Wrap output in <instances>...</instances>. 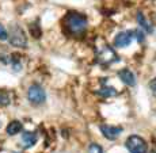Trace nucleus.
Returning <instances> with one entry per match:
<instances>
[{
	"label": "nucleus",
	"instance_id": "nucleus-20",
	"mask_svg": "<svg viewBox=\"0 0 156 153\" xmlns=\"http://www.w3.org/2000/svg\"><path fill=\"white\" fill-rule=\"evenodd\" d=\"M149 89H151V92L156 96V77L149 82Z\"/></svg>",
	"mask_w": 156,
	"mask_h": 153
},
{
	"label": "nucleus",
	"instance_id": "nucleus-16",
	"mask_svg": "<svg viewBox=\"0 0 156 153\" xmlns=\"http://www.w3.org/2000/svg\"><path fill=\"white\" fill-rule=\"evenodd\" d=\"M10 96H8L7 94H3V92H0V106H8L10 104Z\"/></svg>",
	"mask_w": 156,
	"mask_h": 153
},
{
	"label": "nucleus",
	"instance_id": "nucleus-10",
	"mask_svg": "<svg viewBox=\"0 0 156 153\" xmlns=\"http://www.w3.org/2000/svg\"><path fill=\"white\" fill-rule=\"evenodd\" d=\"M97 94L99 95L102 98H112V96H115L117 94H118V91H117L114 87H110V85H102L101 89H98Z\"/></svg>",
	"mask_w": 156,
	"mask_h": 153
},
{
	"label": "nucleus",
	"instance_id": "nucleus-1",
	"mask_svg": "<svg viewBox=\"0 0 156 153\" xmlns=\"http://www.w3.org/2000/svg\"><path fill=\"white\" fill-rule=\"evenodd\" d=\"M62 23H64V27L68 30V33L73 35H82L87 30V25H88L87 16L77 11H69L64 16Z\"/></svg>",
	"mask_w": 156,
	"mask_h": 153
},
{
	"label": "nucleus",
	"instance_id": "nucleus-4",
	"mask_svg": "<svg viewBox=\"0 0 156 153\" xmlns=\"http://www.w3.org/2000/svg\"><path fill=\"white\" fill-rule=\"evenodd\" d=\"M8 41L15 47H26L27 46V37L20 26L14 25L11 31L8 33Z\"/></svg>",
	"mask_w": 156,
	"mask_h": 153
},
{
	"label": "nucleus",
	"instance_id": "nucleus-17",
	"mask_svg": "<svg viewBox=\"0 0 156 153\" xmlns=\"http://www.w3.org/2000/svg\"><path fill=\"white\" fill-rule=\"evenodd\" d=\"M132 31H133V38H136L137 42H144L145 35L143 34V31H140V30H132Z\"/></svg>",
	"mask_w": 156,
	"mask_h": 153
},
{
	"label": "nucleus",
	"instance_id": "nucleus-2",
	"mask_svg": "<svg viewBox=\"0 0 156 153\" xmlns=\"http://www.w3.org/2000/svg\"><path fill=\"white\" fill-rule=\"evenodd\" d=\"M97 57H98V62L102 64L103 67H107V65H112L113 62L118 61V56L117 53L113 50V47H110L107 43L102 45L99 49L97 50Z\"/></svg>",
	"mask_w": 156,
	"mask_h": 153
},
{
	"label": "nucleus",
	"instance_id": "nucleus-21",
	"mask_svg": "<svg viewBox=\"0 0 156 153\" xmlns=\"http://www.w3.org/2000/svg\"><path fill=\"white\" fill-rule=\"evenodd\" d=\"M0 126H2V122H0Z\"/></svg>",
	"mask_w": 156,
	"mask_h": 153
},
{
	"label": "nucleus",
	"instance_id": "nucleus-18",
	"mask_svg": "<svg viewBox=\"0 0 156 153\" xmlns=\"http://www.w3.org/2000/svg\"><path fill=\"white\" fill-rule=\"evenodd\" d=\"M5 40H8V33L4 29V26L0 23V41H5Z\"/></svg>",
	"mask_w": 156,
	"mask_h": 153
},
{
	"label": "nucleus",
	"instance_id": "nucleus-3",
	"mask_svg": "<svg viewBox=\"0 0 156 153\" xmlns=\"http://www.w3.org/2000/svg\"><path fill=\"white\" fill-rule=\"evenodd\" d=\"M125 148L129 151V153H148V145L145 140L140 136L132 134L125 141Z\"/></svg>",
	"mask_w": 156,
	"mask_h": 153
},
{
	"label": "nucleus",
	"instance_id": "nucleus-19",
	"mask_svg": "<svg viewBox=\"0 0 156 153\" xmlns=\"http://www.w3.org/2000/svg\"><path fill=\"white\" fill-rule=\"evenodd\" d=\"M0 61L3 62V64H11V56L8 54H0Z\"/></svg>",
	"mask_w": 156,
	"mask_h": 153
},
{
	"label": "nucleus",
	"instance_id": "nucleus-9",
	"mask_svg": "<svg viewBox=\"0 0 156 153\" xmlns=\"http://www.w3.org/2000/svg\"><path fill=\"white\" fill-rule=\"evenodd\" d=\"M37 140H38V136L37 133L34 131H25L22 134V140H20V144L25 149H29V148H33V146L37 144Z\"/></svg>",
	"mask_w": 156,
	"mask_h": 153
},
{
	"label": "nucleus",
	"instance_id": "nucleus-5",
	"mask_svg": "<svg viewBox=\"0 0 156 153\" xmlns=\"http://www.w3.org/2000/svg\"><path fill=\"white\" fill-rule=\"evenodd\" d=\"M27 99L30 103L40 106V104H44L46 100V92L40 84H33L27 89Z\"/></svg>",
	"mask_w": 156,
	"mask_h": 153
},
{
	"label": "nucleus",
	"instance_id": "nucleus-14",
	"mask_svg": "<svg viewBox=\"0 0 156 153\" xmlns=\"http://www.w3.org/2000/svg\"><path fill=\"white\" fill-rule=\"evenodd\" d=\"M88 153H103V149H102V146L99 145V144H90L88 146Z\"/></svg>",
	"mask_w": 156,
	"mask_h": 153
},
{
	"label": "nucleus",
	"instance_id": "nucleus-13",
	"mask_svg": "<svg viewBox=\"0 0 156 153\" xmlns=\"http://www.w3.org/2000/svg\"><path fill=\"white\" fill-rule=\"evenodd\" d=\"M11 65H12V69L15 72H19L22 69V64H20L19 56H11Z\"/></svg>",
	"mask_w": 156,
	"mask_h": 153
},
{
	"label": "nucleus",
	"instance_id": "nucleus-12",
	"mask_svg": "<svg viewBox=\"0 0 156 153\" xmlns=\"http://www.w3.org/2000/svg\"><path fill=\"white\" fill-rule=\"evenodd\" d=\"M136 20H137V23H139L140 26L144 29V30H147V31L151 34V33H154V27H152V25L148 22V20L145 19V16H144V14L143 12H137L136 15Z\"/></svg>",
	"mask_w": 156,
	"mask_h": 153
},
{
	"label": "nucleus",
	"instance_id": "nucleus-6",
	"mask_svg": "<svg viewBox=\"0 0 156 153\" xmlns=\"http://www.w3.org/2000/svg\"><path fill=\"white\" fill-rule=\"evenodd\" d=\"M101 129V133L105 138L110 140V141H114L117 140L119 136L122 134V127L119 126H113V125H101L99 126Z\"/></svg>",
	"mask_w": 156,
	"mask_h": 153
},
{
	"label": "nucleus",
	"instance_id": "nucleus-11",
	"mask_svg": "<svg viewBox=\"0 0 156 153\" xmlns=\"http://www.w3.org/2000/svg\"><path fill=\"white\" fill-rule=\"evenodd\" d=\"M22 129H23V125H22V122H19V121H11L10 123H8L7 126V134L8 136H15V134H18V133H20L22 131Z\"/></svg>",
	"mask_w": 156,
	"mask_h": 153
},
{
	"label": "nucleus",
	"instance_id": "nucleus-7",
	"mask_svg": "<svg viewBox=\"0 0 156 153\" xmlns=\"http://www.w3.org/2000/svg\"><path fill=\"white\" fill-rule=\"evenodd\" d=\"M133 41V31L128 30V31H121L115 35L114 38V46L115 47H128Z\"/></svg>",
	"mask_w": 156,
	"mask_h": 153
},
{
	"label": "nucleus",
	"instance_id": "nucleus-8",
	"mask_svg": "<svg viewBox=\"0 0 156 153\" xmlns=\"http://www.w3.org/2000/svg\"><path fill=\"white\" fill-rule=\"evenodd\" d=\"M118 77L121 79V82L124 84H126L129 87H134L136 85V76L130 69L128 68H124L118 72Z\"/></svg>",
	"mask_w": 156,
	"mask_h": 153
},
{
	"label": "nucleus",
	"instance_id": "nucleus-15",
	"mask_svg": "<svg viewBox=\"0 0 156 153\" xmlns=\"http://www.w3.org/2000/svg\"><path fill=\"white\" fill-rule=\"evenodd\" d=\"M30 31H31V35L34 38L41 37V29H40V25H38V23H35V29L33 27V25H30Z\"/></svg>",
	"mask_w": 156,
	"mask_h": 153
}]
</instances>
